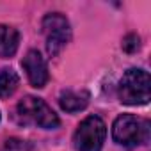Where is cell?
Here are the masks:
<instances>
[{"label": "cell", "mask_w": 151, "mask_h": 151, "mask_svg": "<svg viewBox=\"0 0 151 151\" xmlns=\"http://www.w3.org/2000/svg\"><path fill=\"white\" fill-rule=\"evenodd\" d=\"M16 119L20 124H32L45 130H55L60 124L53 109L37 96H25L16 105Z\"/></svg>", "instance_id": "1"}, {"label": "cell", "mask_w": 151, "mask_h": 151, "mask_svg": "<svg viewBox=\"0 0 151 151\" xmlns=\"http://www.w3.org/2000/svg\"><path fill=\"white\" fill-rule=\"evenodd\" d=\"M112 139L123 147H135L149 140V121L133 114H123L116 117L112 124Z\"/></svg>", "instance_id": "2"}, {"label": "cell", "mask_w": 151, "mask_h": 151, "mask_svg": "<svg viewBox=\"0 0 151 151\" xmlns=\"http://www.w3.org/2000/svg\"><path fill=\"white\" fill-rule=\"evenodd\" d=\"M149 75L142 68L128 69L119 80L117 96L124 105H146L149 101Z\"/></svg>", "instance_id": "3"}, {"label": "cell", "mask_w": 151, "mask_h": 151, "mask_svg": "<svg viewBox=\"0 0 151 151\" xmlns=\"http://www.w3.org/2000/svg\"><path fill=\"white\" fill-rule=\"evenodd\" d=\"M41 29L46 41V52L50 57H57L71 41V25L62 13H48L41 22Z\"/></svg>", "instance_id": "4"}, {"label": "cell", "mask_w": 151, "mask_h": 151, "mask_svg": "<svg viewBox=\"0 0 151 151\" xmlns=\"http://www.w3.org/2000/svg\"><path fill=\"white\" fill-rule=\"evenodd\" d=\"M107 139V124L100 116H87L73 133L77 151H101Z\"/></svg>", "instance_id": "5"}, {"label": "cell", "mask_w": 151, "mask_h": 151, "mask_svg": "<svg viewBox=\"0 0 151 151\" xmlns=\"http://www.w3.org/2000/svg\"><path fill=\"white\" fill-rule=\"evenodd\" d=\"M22 66L27 73V78L30 82L32 87L36 89H43L48 82V64L45 60V57L37 52V50H29L27 55L22 60Z\"/></svg>", "instance_id": "6"}, {"label": "cell", "mask_w": 151, "mask_h": 151, "mask_svg": "<svg viewBox=\"0 0 151 151\" xmlns=\"http://www.w3.org/2000/svg\"><path fill=\"white\" fill-rule=\"evenodd\" d=\"M89 93L87 91H73V89H64L59 94V105L64 112L75 114L80 112L89 105Z\"/></svg>", "instance_id": "7"}, {"label": "cell", "mask_w": 151, "mask_h": 151, "mask_svg": "<svg viewBox=\"0 0 151 151\" xmlns=\"http://www.w3.org/2000/svg\"><path fill=\"white\" fill-rule=\"evenodd\" d=\"M20 32L11 25H0V57L9 59L18 52Z\"/></svg>", "instance_id": "8"}, {"label": "cell", "mask_w": 151, "mask_h": 151, "mask_svg": "<svg viewBox=\"0 0 151 151\" xmlns=\"http://www.w3.org/2000/svg\"><path fill=\"white\" fill-rule=\"evenodd\" d=\"M20 86V77L13 68L0 69V98H9Z\"/></svg>", "instance_id": "9"}, {"label": "cell", "mask_w": 151, "mask_h": 151, "mask_svg": "<svg viewBox=\"0 0 151 151\" xmlns=\"http://www.w3.org/2000/svg\"><path fill=\"white\" fill-rule=\"evenodd\" d=\"M30 146L25 142V140H20V139H7L2 146L0 151H29Z\"/></svg>", "instance_id": "10"}, {"label": "cell", "mask_w": 151, "mask_h": 151, "mask_svg": "<svg viewBox=\"0 0 151 151\" xmlns=\"http://www.w3.org/2000/svg\"><path fill=\"white\" fill-rule=\"evenodd\" d=\"M140 48V37L137 34H128L124 39H123V50L128 52V53H133Z\"/></svg>", "instance_id": "11"}]
</instances>
